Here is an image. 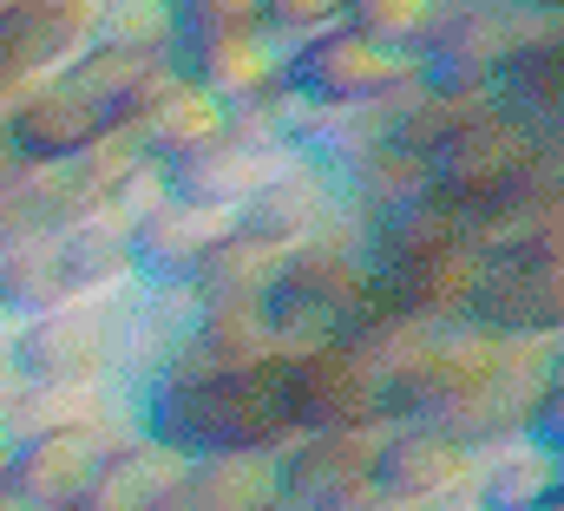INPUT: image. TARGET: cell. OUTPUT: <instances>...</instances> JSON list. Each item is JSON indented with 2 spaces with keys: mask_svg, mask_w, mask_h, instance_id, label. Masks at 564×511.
Listing matches in <instances>:
<instances>
[{
  "mask_svg": "<svg viewBox=\"0 0 564 511\" xmlns=\"http://www.w3.org/2000/svg\"><path fill=\"white\" fill-rule=\"evenodd\" d=\"M13 453H20V433H13V420L0 413V479L13 472Z\"/></svg>",
  "mask_w": 564,
  "mask_h": 511,
  "instance_id": "836d02e7",
  "label": "cell"
},
{
  "mask_svg": "<svg viewBox=\"0 0 564 511\" xmlns=\"http://www.w3.org/2000/svg\"><path fill=\"white\" fill-rule=\"evenodd\" d=\"M473 322L519 341V335H558L564 328V243H506L479 256L473 282Z\"/></svg>",
  "mask_w": 564,
  "mask_h": 511,
  "instance_id": "8992f818",
  "label": "cell"
},
{
  "mask_svg": "<svg viewBox=\"0 0 564 511\" xmlns=\"http://www.w3.org/2000/svg\"><path fill=\"white\" fill-rule=\"evenodd\" d=\"M53 250H59V269H66L73 302H86V295H119V289L139 282V275H132V230H126L119 217H106V210H93V217L53 230Z\"/></svg>",
  "mask_w": 564,
  "mask_h": 511,
  "instance_id": "44dd1931",
  "label": "cell"
},
{
  "mask_svg": "<svg viewBox=\"0 0 564 511\" xmlns=\"http://www.w3.org/2000/svg\"><path fill=\"white\" fill-rule=\"evenodd\" d=\"M486 106H492L506 126L532 131V138H558L564 131V33L558 26L519 40V46L492 66Z\"/></svg>",
  "mask_w": 564,
  "mask_h": 511,
  "instance_id": "9a60e30c",
  "label": "cell"
},
{
  "mask_svg": "<svg viewBox=\"0 0 564 511\" xmlns=\"http://www.w3.org/2000/svg\"><path fill=\"white\" fill-rule=\"evenodd\" d=\"M335 20H341V0H257V26L276 40L282 53L302 46V40H315Z\"/></svg>",
  "mask_w": 564,
  "mask_h": 511,
  "instance_id": "83f0119b",
  "label": "cell"
},
{
  "mask_svg": "<svg viewBox=\"0 0 564 511\" xmlns=\"http://www.w3.org/2000/svg\"><path fill=\"white\" fill-rule=\"evenodd\" d=\"M119 308H126V289L119 295L66 302V308L33 315V322H13L7 335H13V355H20L26 387H53V393H119Z\"/></svg>",
  "mask_w": 564,
  "mask_h": 511,
  "instance_id": "277c9868",
  "label": "cell"
},
{
  "mask_svg": "<svg viewBox=\"0 0 564 511\" xmlns=\"http://www.w3.org/2000/svg\"><path fill=\"white\" fill-rule=\"evenodd\" d=\"M426 177L440 197H453L466 210V204H486L512 184L564 177V138H532V131L506 126L486 99H473L459 112V126L440 138V151L426 157Z\"/></svg>",
  "mask_w": 564,
  "mask_h": 511,
  "instance_id": "3957f363",
  "label": "cell"
},
{
  "mask_svg": "<svg viewBox=\"0 0 564 511\" xmlns=\"http://www.w3.org/2000/svg\"><path fill=\"white\" fill-rule=\"evenodd\" d=\"M93 7L99 0H20L0 13V112L93 46Z\"/></svg>",
  "mask_w": 564,
  "mask_h": 511,
  "instance_id": "ba28073f",
  "label": "cell"
},
{
  "mask_svg": "<svg viewBox=\"0 0 564 511\" xmlns=\"http://www.w3.org/2000/svg\"><path fill=\"white\" fill-rule=\"evenodd\" d=\"M408 79H414V59H401V53L361 40V33L341 26V20L322 26L315 40L289 46V93H295L302 106L328 112V119H355V112L381 106V99H388L394 86H408Z\"/></svg>",
  "mask_w": 564,
  "mask_h": 511,
  "instance_id": "5b68a950",
  "label": "cell"
},
{
  "mask_svg": "<svg viewBox=\"0 0 564 511\" xmlns=\"http://www.w3.org/2000/svg\"><path fill=\"white\" fill-rule=\"evenodd\" d=\"M250 26H257V0H177V40H217Z\"/></svg>",
  "mask_w": 564,
  "mask_h": 511,
  "instance_id": "f546056e",
  "label": "cell"
},
{
  "mask_svg": "<svg viewBox=\"0 0 564 511\" xmlns=\"http://www.w3.org/2000/svg\"><path fill=\"white\" fill-rule=\"evenodd\" d=\"M473 511H539L564 499V472L558 453H539V446H499L479 459L473 472Z\"/></svg>",
  "mask_w": 564,
  "mask_h": 511,
  "instance_id": "7402d4cb",
  "label": "cell"
},
{
  "mask_svg": "<svg viewBox=\"0 0 564 511\" xmlns=\"http://www.w3.org/2000/svg\"><path fill=\"white\" fill-rule=\"evenodd\" d=\"M73 289H66V269H59V250H53V230L46 237H20L0 250V322H33V315H53L66 308Z\"/></svg>",
  "mask_w": 564,
  "mask_h": 511,
  "instance_id": "603a6c76",
  "label": "cell"
},
{
  "mask_svg": "<svg viewBox=\"0 0 564 511\" xmlns=\"http://www.w3.org/2000/svg\"><path fill=\"white\" fill-rule=\"evenodd\" d=\"M93 40L139 53V59H171L177 53V0H99Z\"/></svg>",
  "mask_w": 564,
  "mask_h": 511,
  "instance_id": "4316f807",
  "label": "cell"
},
{
  "mask_svg": "<svg viewBox=\"0 0 564 511\" xmlns=\"http://www.w3.org/2000/svg\"><path fill=\"white\" fill-rule=\"evenodd\" d=\"M388 426L361 433H295L282 446V511H341L355 492L375 486Z\"/></svg>",
  "mask_w": 564,
  "mask_h": 511,
  "instance_id": "7c38bea8",
  "label": "cell"
},
{
  "mask_svg": "<svg viewBox=\"0 0 564 511\" xmlns=\"http://www.w3.org/2000/svg\"><path fill=\"white\" fill-rule=\"evenodd\" d=\"M139 144L144 157H158L164 171H177V164H191L197 151H210L224 131H230V112L204 93V86H191V79H171L151 106L139 112Z\"/></svg>",
  "mask_w": 564,
  "mask_h": 511,
  "instance_id": "d6986e66",
  "label": "cell"
},
{
  "mask_svg": "<svg viewBox=\"0 0 564 511\" xmlns=\"http://www.w3.org/2000/svg\"><path fill=\"white\" fill-rule=\"evenodd\" d=\"M7 7H20V0H0V13H7Z\"/></svg>",
  "mask_w": 564,
  "mask_h": 511,
  "instance_id": "74e56055",
  "label": "cell"
},
{
  "mask_svg": "<svg viewBox=\"0 0 564 511\" xmlns=\"http://www.w3.org/2000/svg\"><path fill=\"white\" fill-rule=\"evenodd\" d=\"M171 66H177V79L204 86L224 112H250V106L289 93V53H282L263 26L217 33V40H177Z\"/></svg>",
  "mask_w": 564,
  "mask_h": 511,
  "instance_id": "8fae6325",
  "label": "cell"
},
{
  "mask_svg": "<svg viewBox=\"0 0 564 511\" xmlns=\"http://www.w3.org/2000/svg\"><path fill=\"white\" fill-rule=\"evenodd\" d=\"M375 262L361 250V224L341 217L335 230H322L315 243L282 256L276 282L263 289V322H270V348L276 361L315 355L328 341H348L361 302H368Z\"/></svg>",
  "mask_w": 564,
  "mask_h": 511,
  "instance_id": "7a4b0ae2",
  "label": "cell"
},
{
  "mask_svg": "<svg viewBox=\"0 0 564 511\" xmlns=\"http://www.w3.org/2000/svg\"><path fill=\"white\" fill-rule=\"evenodd\" d=\"M0 131H7V144L26 157V164H66V157H79L106 119L66 86V79H40V86H26L7 112H0Z\"/></svg>",
  "mask_w": 564,
  "mask_h": 511,
  "instance_id": "2e32d148",
  "label": "cell"
},
{
  "mask_svg": "<svg viewBox=\"0 0 564 511\" xmlns=\"http://www.w3.org/2000/svg\"><path fill=\"white\" fill-rule=\"evenodd\" d=\"M282 256L276 243H263V237H243V230H230L217 250H210V262L184 282V295L191 302H204V295H263L270 282H276V269H282Z\"/></svg>",
  "mask_w": 564,
  "mask_h": 511,
  "instance_id": "484cf974",
  "label": "cell"
},
{
  "mask_svg": "<svg viewBox=\"0 0 564 511\" xmlns=\"http://www.w3.org/2000/svg\"><path fill=\"white\" fill-rule=\"evenodd\" d=\"M59 511H93V505H59Z\"/></svg>",
  "mask_w": 564,
  "mask_h": 511,
  "instance_id": "8d00e7d4",
  "label": "cell"
},
{
  "mask_svg": "<svg viewBox=\"0 0 564 511\" xmlns=\"http://www.w3.org/2000/svg\"><path fill=\"white\" fill-rule=\"evenodd\" d=\"M341 217H348V210H341L335 164L315 157V151L282 157L276 177H270L257 197L237 204V230H243V237H263V243H276V250H302V243H315V237L335 230Z\"/></svg>",
  "mask_w": 564,
  "mask_h": 511,
  "instance_id": "9c48e42d",
  "label": "cell"
},
{
  "mask_svg": "<svg viewBox=\"0 0 564 511\" xmlns=\"http://www.w3.org/2000/svg\"><path fill=\"white\" fill-rule=\"evenodd\" d=\"M184 486L197 511H282V446H243L217 459H191Z\"/></svg>",
  "mask_w": 564,
  "mask_h": 511,
  "instance_id": "ffe728a7",
  "label": "cell"
},
{
  "mask_svg": "<svg viewBox=\"0 0 564 511\" xmlns=\"http://www.w3.org/2000/svg\"><path fill=\"white\" fill-rule=\"evenodd\" d=\"M151 511H197V499H191V486L177 479L171 492H158V499H151Z\"/></svg>",
  "mask_w": 564,
  "mask_h": 511,
  "instance_id": "d6a6232c",
  "label": "cell"
},
{
  "mask_svg": "<svg viewBox=\"0 0 564 511\" xmlns=\"http://www.w3.org/2000/svg\"><path fill=\"white\" fill-rule=\"evenodd\" d=\"M26 393V374H20V355H13V335H7V322H0V413L13 406Z\"/></svg>",
  "mask_w": 564,
  "mask_h": 511,
  "instance_id": "1f68e13d",
  "label": "cell"
},
{
  "mask_svg": "<svg viewBox=\"0 0 564 511\" xmlns=\"http://www.w3.org/2000/svg\"><path fill=\"white\" fill-rule=\"evenodd\" d=\"M184 479V459H171L164 446H151L139 433H126L119 446H112V459H106V472H99V486H93V511H151L158 492H171Z\"/></svg>",
  "mask_w": 564,
  "mask_h": 511,
  "instance_id": "cb8c5ba5",
  "label": "cell"
},
{
  "mask_svg": "<svg viewBox=\"0 0 564 511\" xmlns=\"http://www.w3.org/2000/svg\"><path fill=\"white\" fill-rule=\"evenodd\" d=\"M230 230H237V210H230V204L171 197L151 224L132 230V275L151 282V289H184Z\"/></svg>",
  "mask_w": 564,
  "mask_h": 511,
  "instance_id": "5bb4252c",
  "label": "cell"
},
{
  "mask_svg": "<svg viewBox=\"0 0 564 511\" xmlns=\"http://www.w3.org/2000/svg\"><path fill=\"white\" fill-rule=\"evenodd\" d=\"M0 511H26L20 499H13V486H7V479H0Z\"/></svg>",
  "mask_w": 564,
  "mask_h": 511,
  "instance_id": "d590c367",
  "label": "cell"
},
{
  "mask_svg": "<svg viewBox=\"0 0 564 511\" xmlns=\"http://www.w3.org/2000/svg\"><path fill=\"white\" fill-rule=\"evenodd\" d=\"M171 197H177V191H171V171H164L158 157H144L139 171H132V177H126V184L112 191L106 217H119L126 230H139V224H151V217H158V210H164Z\"/></svg>",
  "mask_w": 564,
  "mask_h": 511,
  "instance_id": "f1b7e54d",
  "label": "cell"
},
{
  "mask_svg": "<svg viewBox=\"0 0 564 511\" xmlns=\"http://www.w3.org/2000/svg\"><path fill=\"white\" fill-rule=\"evenodd\" d=\"M512 7H525V13H558V0H512Z\"/></svg>",
  "mask_w": 564,
  "mask_h": 511,
  "instance_id": "e575fe53",
  "label": "cell"
},
{
  "mask_svg": "<svg viewBox=\"0 0 564 511\" xmlns=\"http://www.w3.org/2000/svg\"><path fill=\"white\" fill-rule=\"evenodd\" d=\"M106 126H139V112L177 79V66L171 59H139V53H119V46H86L66 73H59Z\"/></svg>",
  "mask_w": 564,
  "mask_h": 511,
  "instance_id": "ac0fdd59",
  "label": "cell"
},
{
  "mask_svg": "<svg viewBox=\"0 0 564 511\" xmlns=\"http://www.w3.org/2000/svg\"><path fill=\"white\" fill-rule=\"evenodd\" d=\"M473 472L479 459L446 439L433 420H401L381 433V459H375V486L408 499V505H446V499H466L473 492Z\"/></svg>",
  "mask_w": 564,
  "mask_h": 511,
  "instance_id": "4fadbf2b",
  "label": "cell"
},
{
  "mask_svg": "<svg viewBox=\"0 0 564 511\" xmlns=\"http://www.w3.org/2000/svg\"><path fill=\"white\" fill-rule=\"evenodd\" d=\"M289 420L295 433H361V426H388L381 420V393L361 361L355 341H328L315 355L289 361Z\"/></svg>",
  "mask_w": 564,
  "mask_h": 511,
  "instance_id": "30bf717a",
  "label": "cell"
},
{
  "mask_svg": "<svg viewBox=\"0 0 564 511\" xmlns=\"http://www.w3.org/2000/svg\"><path fill=\"white\" fill-rule=\"evenodd\" d=\"M446 7L453 0H341V26H355L361 40H375V46L421 66L433 33L446 26Z\"/></svg>",
  "mask_w": 564,
  "mask_h": 511,
  "instance_id": "d4e9b609",
  "label": "cell"
},
{
  "mask_svg": "<svg viewBox=\"0 0 564 511\" xmlns=\"http://www.w3.org/2000/svg\"><path fill=\"white\" fill-rule=\"evenodd\" d=\"M519 446H539V453H558L564 446V381H552L532 400V420H525V439Z\"/></svg>",
  "mask_w": 564,
  "mask_h": 511,
  "instance_id": "4dcf8cb0",
  "label": "cell"
},
{
  "mask_svg": "<svg viewBox=\"0 0 564 511\" xmlns=\"http://www.w3.org/2000/svg\"><path fill=\"white\" fill-rule=\"evenodd\" d=\"M132 433L164 446L171 459H217L243 446H289V361L230 368V374H158L132 400Z\"/></svg>",
  "mask_w": 564,
  "mask_h": 511,
  "instance_id": "6da1fadb",
  "label": "cell"
},
{
  "mask_svg": "<svg viewBox=\"0 0 564 511\" xmlns=\"http://www.w3.org/2000/svg\"><path fill=\"white\" fill-rule=\"evenodd\" d=\"M381 289L394 295V308L421 328H459L473 322V282H479V250L473 243H453V250H433L421 262H401V269H375Z\"/></svg>",
  "mask_w": 564,
  "mask_h": 511,
  "instance_id": "e0dca14e",
  "label": "cell"
},
{
  "mask_svg": "<svg viewBox=\"0 0 564 511\" xmlns=\"http://www.w3.org/2000/svg\"><path fill=\"white\" fill-rule=\"evenodd\" d=\"M132 433V413H106V420H79V426H53V433H33L20 439L13 453V499L26 511H59V505H86L112 446Z\"/></svg>",
  "mask_w": 564,
  "mask_h": 511,
  "instance_id": "52a82bcc",
  "label": "cell"
}]
</instances>
